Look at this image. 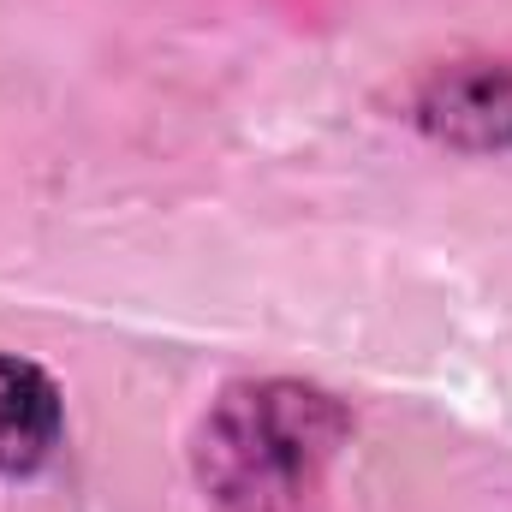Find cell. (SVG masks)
I'll use <instances>...</instances> for the list:
<instances>
[{"mask_svg": "<svg viewBox=\"0 0 512 512\" xmlns=\"http://www.w3.org/2000/svg\"><path fill=\"white\" fill-rule=\"evenodd\" d=\"M346 441L352 411L322 387L227 382L191 435V471L221 512H316Z\"/></svg>", "mask_w": 512, "mask_h": 512, "instance_id": "6da1fadb", "label": "cell"}, {"mask_svg": "<svg viewBox=\"0 0 512 512\" xmlns=\"http://www.w3.org/2000/svg\"><path fill=\"white\" fill-rule=\"evenodd\" d=\"M405 120L465 155H512V60H441L405 90Z\"/></svg>", "mask_w": 512, "mask_h": 512, "instance_id": "7a4b0ae2", "label": "cell"}, {"mask_svg": "<svg viewBox=\"0 0 512 512\" xmlns=\"http://www.w3.org/2000/svg\"><path fill=\"white\" fill-rule=\"evenodd\" d=\"M66 435V399L30 358L0 352V477H30Z\"/></svg>", "mask_w": 512, "mask_h": 512, "instance_id": "3957f363", "label": "cell"}]
</instances>
